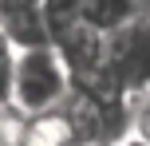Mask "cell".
I'll list each match as a JSON object with an SVG mask.
<instances>
[{"label": "cell", "instance_id": "cell-1", "mask_svg": "<svg viewBox=\"0 0 150 146\" xmlns=\"http://www.w3.org/2000/svg\"><path fill=\"white\" fill-rule=\"evenodd\" d=\"M75 91V75L55 44L40 47H20L16 55V75H12V118H32L59 111Z\"/></svg>", "mask_w": 150, "mask_h": 146}, {"label": "cell", "instance_id": "cell-2", "mask_svg": "<svg viewBox=\"0 0 150 146\" xmlns=\"http://www.w3.org/2000/svg\"><path fill=\"white\" fill-rule=\"evenodd\" d=\"M103 79L127 103L150 87V8H142L134 20H127L122 28H115L107 36Z\"/></svg>", "mask_w": 150, "mask_h": 146}, {"label": "cell", "instance_id": "cell-6", "mask_svg": "<svg viewBox=\"0 0 150 146\" xmlns=\"http://www.w3.org/2000/svg\"><path fill=\"white\" fill-rule=\"evenodd\" d=\"M16 55H20V47L12 44V39L0 32V111L4 115H12L8 111V103H12V75H16Z\"/></svg>", "mask_w": 150, "mask_h": 146}, {"label": "cell", "instance_id": "cell-5", "mask_svg": "<svg viewBox=\"0 0 150 146\" xmlns=\"http://www.w3.org/2000/svg\"><path fill=\"white\" fill-rule=\"evenodd\" d=\"M142 8H146L142 0H79V20L91 24L95 32H103V36H111L115 28L134 20Z\"/></svg>", "mask_w": 150, "mask_h": 146}, {"label": "cell", "instance_id": "cell-3", "mask_svg": "<svg viewBox=\"0 0 150 146\" xmlns=\"http://www.w3.org/2000/svg\"><path fill=\"white\" fill-rule=\"evenodd\" d=\"M0 32H4L16 47L52 44L47 8L44 4H28V0H0Z\"/></svg>", "mask_w": 150, "mask_h": 146}, {"label": "cell", "instance_id": "cell-4", "mask_svg": "<svg viewBox=\"0 0 150 146\" xmlns=\"http://www.w3.org/2000/svg\"><path fill=\"white\" fill-rule=\"evenodd\" d=\"M79 130H75L67 111H47V115L16 118V146H79Z\"/></svg>", "mask_w": 150, "mask_h": 146}, {"label": "cell", "instance_id": "cell-8", "mask_svg": "<svg viewBox=\"0 0 150 146\" xmlns=\"http://www.w3.org/2000/svg\"><path fill=\"white\" fill-rule=\"evenodd\" d=\"M115 146H150V142H146V138H138V134H127V138L115 142Z\"/></svg>", "mask_w": 150, "mask_h": 146}, {"label": "cell", "instance_id": "cell-7", "mask_svg": "<svg viewBox=\"0 0 150 146\" xmlns=\"http://www.w3.org/2000/svg\"><path fill=\"white\" fill-rule=\"evenodd\" d=\"M130 134H138V138L150 142V87L130 99Z\"/></svg>", "mask_w": 150, "mask_h": 146}, {"label": "cell", "instance_id": "cell-9", "mask_svg": "<svg viewBox=\"0 0 150 146\" xmlns=\"http://www.w3.org/2000/svg\"><path fill=\"white\" fill-rule=\"evenodd\" d=\"M79 146H103V142H79Z\"/></svg>", "mask_w": 150, "mask_h": 146}]
</instances>
